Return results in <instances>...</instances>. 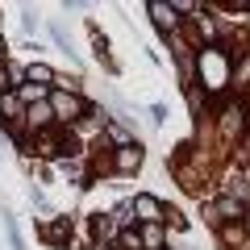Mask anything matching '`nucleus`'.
I'll return each mask as SVG.
<instances>
[{
    "mask_svg": "<svg viewBox=\"0 0 250 250\" xmlns=\"http://www.w3.org/2000/svg\"><path fill=\"white\" fill-rule=\"evenodd\" d=\"M200 75H205V83L213 92H221L225 83L233 80V67L225 62V54L217 50V46H208V50H200Z\"/></svg>",
    "mask_w": 250,
    "mask_h": 250,
    "instance_id": "nucleus-1",
    "label": "nucleus"
},
{
    "mask_svg": "<svg viewBox=\"0 0 250 250\" xmlns=\"http://www.w3.org/2000/svg\"><path fill=\"white\" fill-rule=\"evenodd\" d=\"M50 108L59 121H80L83 117V100L75 92H50Z\"/></svg>",
    "mask_w": 250,
    "mask_h": 250,
    "instance_id": "nucleus-2",
    "label": "nucleus"
},
{
    "mask_svg": "<svg viewBox=\"0 0 250 250\" xmlns=\"http://www.w3.org/2000/svg\"><path fill=\"white\" fill-rule=\"evenodd\" d=\"M138 167H142V150L138 146H121L113 154V171H138Z\"/></svg>",
    "mask_w": 250,
    "mask_h": 250,
    "instance_id": "nucleus-3",
    "label": "nucleus"
},
{
    "mask_svg": "<svg viewBox=\"0 0 250 250\" xmlns=\"http://www.w3.org/2000/svg\"><path fill=\"white\" fill-rule=\"evenodd\" d=\"M50 117H54V108H50V100H34V104L25 108V121L34 125V129H46V125H50Z\"/></svg>",
    "mask_w": 250,
    "mask_h": 250,
    "instance_id": "nucleus-4",
    "label": "nucleus"
},
{
    "mask_svg": "<svg viewBox=\"0 0 250 250\" xmlns=\"http://www.w3.org/2000/svg\"><path fill=\"white\" fill-rule=\"evenodd\" d=\"M134 213L142 217L146 225H159V217H163V205H159L154 196H138V200H134Z\"/></svg>",
    "mask_w": 250,
    "mask_h": 250,
    "instance_id": "nucleus-5",
    "label": "nucleus"
},
{
    "mask_svg": "<svg viewBox=\"0 0 250 250\" xmlns=\"http://www.w3.org/2000/svg\"><path fill=\"white\" fill-rule=\"evenodd\" d=\"M150 17H154V25H159V29H175V4H159V0H154V4H150Z\"/></svg>",
    "mask_w": 250,
    "mask_h": 250,
    "instance_id": "nucleus-6",
    "label": "nucleus"
},
{
    "mask_svg": "<svg viewBox=\"0 0 250 250\" xmlns=\"http://www.w3.org/2000/svg\"><path fill=\"white\" fill-rule=\"evenodd\" d=\"M213 217H217V221H229V217H233V221H238V217H246V208H242V200H233V196H225L221 205L213 208Z\"/></svg>",
    "mask_w": 250,
    "mask_h": 250,
    "instance_id": "nucleus-7",
    "label": "nucleus"
},
{
    "mask_svg": "<svg viewBox=\"0 0 250 250\" xmlns=\"http://www.w3.org/2000/svg\"><path fill=\"white\" fill-rule=\"evenodd\" d=\"M29 83H34V88H38V83H50L54 80V71H50V67H46V62H29Z\"/></svg>",
    "mask_w": 250,
    "mask_h": 250,
    "instance_id": "nucleus-8",
    "label": "nucleus"
},
{
    "mask_svg": "<svg viewBox=\"0 0 250 250\" xmlns=\"http://www.w3.org/2000/svg\"><path fill=\"white\" fill-rule=\"evenodd\" d=\"M0 113H4V121H17L21 117V96H0Z\"/></svg>",
    "mask_w": 250,
    "mask_h": 250,
    "instance_id": "nucleus-9",
    "label": "nucleus"
},
{
    "mask_svg": "<svg viewBox=\"0 0 250 250\" xmlns=\"http://www.w3.org/2000/svg\"><path fill=\"white\" fill-rule=\"evenodd\" d=\"M138 242H142V246H150V250H159V246H163V229H159V225H146V229L138 233Z\"/></svg>",
    "mask_w": 250,
    "mask_h": 250,
    "instance_id": "nucleus-10",
    "label": "nucleus"
},
{
    "mask_svg": "<svg viewBox=\"0 0 250 250\" xmlns=\"http://www.w3.org/2000/svg\"><path fill=\"white\" fill-rule=\"evenodd\" d=\"M242 129V108H225V134H238Z\"/></svg>",
    "mask_w": 250,
    "mask_h": 250,
    "instance_id": "nucleus-11",
    "label": "nucleus"
},
{
    "mask_svg": "<svg viewBox=\"0 0 250 250\" xmlns=\"http://www.w3.org/2000/svg\"><path fill=\"white\" fill-rule=\"evenodd\" d=\"M46 238H50V242H67V238H71V225H50V229H46Z\"/></svg>",
    "mask_w": 250,
    "mask_h": 250,
    "instance_id": "nucleus-12",
    "label": "nucleus"
},
{
    "mask_svg": "<svg viewBox=\"0 0 250 250\" xmlns=\"http://www.w3.org/2000/svg\"><path fill=\"white\" fill-rule=\"evenodd\" d=\"M9 80H13V71H9V67H0V92H4V88H13Z\"/></svg>",
    "mask_w": 250,
    "mask_h": 250,
    "instance_id": "nucleus-13",
    "label": "nucleus"
}]
</instances>
